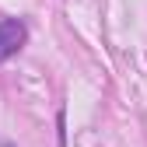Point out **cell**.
<instances>
[{
    "label": "cell",
    "mask_w": 147,
    "mask_h": 147,
    "mask_svg": "<svg viewBox=\"0 0 147 147\" xmlns=\"http://www.w3.org/2000/svg\"><path fill=\"white\" fill-rule=\"evenodd\" d=\"M25 42H28V25L21 18H4L0 21V63H7L14 53H21Z\"/></svg>",
    "instance_id": "6da1fadb"
},
{
    "label": "cell",
    "mask_w": 147,
    "mask_h": 147,
    "mask_svg": "<svg viewBox=\"0 0 147 147\" xmlns=\"http://www.w3.org/2000/svg\"><path fill=\"white\" fill-rule=\"evenodd\" d=\"M0 147H11V144H0Z\"/></svg>",
    "instance_id": "7a4b0ae2"
}]
</instances>
